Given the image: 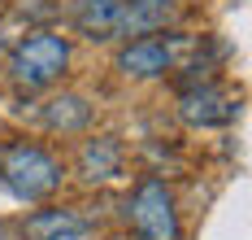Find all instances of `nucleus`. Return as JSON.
<instances>
[{
  "label": "nucleus",
  "instance_id": "obj_1",
  "mask_svg": "<svg viewBox=\"0 0 252 240\" xmlns=\"http://www.w3.org/2000/svg\"><path fill=\"white\" fill-rule=\"evenodd\" d=\"M65 184V166L35 140H0V188L13 201H48Z\"/></svg>",
  "mask_w": 252,
  "mask_h": 240
},
{
  "label": "nucleus",
  "instance_id": "obj_2",
  "mask_svg": "<svg viewBox=\"0 0 252 240\" xmlns=\"http://www.w3.org/2000/svg\"><path fill=\"white\" fill-rule=\"evenodd\" d=\"M70 61H74V44L61 31H31L9 48L4 70L18 92H48L52 83L65 79Z\"/></svg>",
  "mask_w": 252,
  "mask_h": 240
},
{
  "label": "nucleus",
  "instance_id": "obj_3",
  "mask_svg": "<svg viewBox=\"0 0 252 240\" xmlns=\"http://www.w3.org/2000/svg\"><path fill=\"white\" fill-rule=\"evenodd\" d=\"M126 227L135 232V240H183V218H178V201L165 179H139L126 197Z\"/></svg>",
  "mask_w": 252,
  "mask_h": 240
},
{
  "label": "nucleus",
  "instance_id": "obj_4",
  "mask_svg": "<svg viewBox=\"0 0 252 240\" xmlns=\"http://www.w3.org/2000/svg\"><path fill=\"white\" fill-rule=\"evenodd\" d=\"M178 118L196 131H213V127H230L239 118V101L226 83L218 79H200V83H187L178 92Z\"/></svg>",
  "mask_w": 252,
  "mask_h": 240
},
{
  "label": "nucleus",
  "instance_id": "obj_5",
  "mask_svg": "<svg viewBox=\"0 0 252 240\" xmlns=\"http://www.w3.org/2000/svg\"><path fill=\"white\" fill-rule=\"evenodd\" d=\"M178 44H183V40H178V35H165V31L126 40L122 48H118V70H122L126 79H135V83L165 79L178 66Z\"/></svg>",
  "mask_w": 252,
  "mask_h": 240
},
{
  "label": "nucleus",
  "instance_id": "obj_6",
  "mask_svg": "<svg viewBox=\"0 0 252 240\" xmlns=\"http://www.w3.org/2000/svg\"><path fill=\"white\" fill-rule=\"evenodd\" d=\"M126 170V149L118 135H87L83 149H78V179L92 188L113 184Z\"/></svg>",
  "mask_w": 252,
  "mask_h": 240
},
{
  "label": "nucleus",
  "instance_id": "obj_7",
  "mask_svg": "<svg viewBox=\"0 0 252 240\" xmlns=\"http://www.w3.org/2000/svg\"><path fill=\"white\" fill-rule=\"evenodd\" d=\"M22 240H83L92 232V223L70 205H44V210H31L18 223Z\"/></svg>",
  "mask_w": 252,
  "mask_h": 240
},
{
  "label": "nucleus",
  "instance_id": "obj_8",
  "mask_svg": "<svg viewBox=\"0 0 252 240\" xmlns=\"http://www.w3.org/2000/svg\"><path fill=\"white\" fill-rule=\"evenodd\" d=\"M39 122L52 135H83L96 122V109H92L87 96H78V92H61V96H52L48 105L39 109Z\"/></svg>",
  "mask_w": 252,
  "mask_h": 240
},
{
  "label": "nucleus",
  "instance_id": "obj_9",
  "mask_svg": "<svg viewBox=\"0 0 252 240\" xmlns=\"http://www.w3.org/2000/svg\"><path fill=\"white\" fill-rule=\"evenodd\" d=\"M126 0H78L74 4V31L87 40H118Z\"/></svg>",
  "mask_w": 252,
  "mask_h": 240
},
{
  "label": "nucleus",
  "instance_id": "obj_10",
  "mask_svg": "<svg viewBox=\"0 0 252 240\" xmlns=\"http://www.w3.org/2000/svg\"><path fill=\"white\" fill-rule=\"evenodd\" d=\"M126 4H135V9H148V13H170L178 0H126Z\"/></svg>",
  "mask_w": 252,
  "mask_h": 240
},
{
  "label": "nucleus",
  "instance_id": "obj_11",
  "mask_svg": "<svg viewBox=\"0 0 252 240\" xmlns=\"http://www.w3.org/2000/svg\"><path fill=\"white\" fill-rule=\"evenodd\" d=\"M0 240H22L18 223H4V218H0Z\"/></svg>",
  "mask_w": 252,
  "mask_h": 240
},
{
  "label": "nucleus",
  "instance_id": "obj_12",
  "mask_svg": "<svg viewBox=\"0 0 252 240\" xmlns=\"http://www.w3.org/2000/svg\"><path fill=\"white\" fill-rule=\"evenodd\" d=\"M0 4H4V0H0Z\"/></svg>",
  "mask_w": 252,
  "mask_h": 240
}]
</instances>
